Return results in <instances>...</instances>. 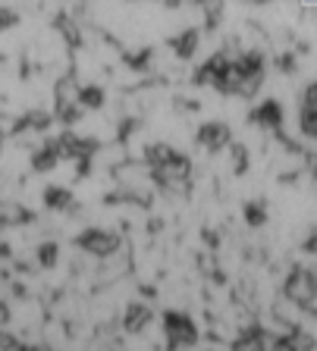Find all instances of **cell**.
Here are the masks:
<instances>
[{"instance_id": "1", "label": "cell", "mask_w": 317, "mask_h": 351, "mask_svg": "<svg viewBox=\"0 0 317 351\" xmlns=\"http://www.w3.org/2000/svg\"><path fill=\"white\" fill-rule=\"evenodd\" d=\"M283 295L295 301L302 311H317V276L308 267H295L286 276V292Z\"/></svg>"}, {"instance_id": "2", "label": "cell", "mask_w": 317, "mask_h": 351, "mask_svg": "<svg viewBox=\"0 0 317 351\" xmlns=\"http://www.w3.org/2000/svg\"><path fill=\"white\" fill-rule=\"evenodd\" d=\"M163 336H167V345H170V348H185V345H192L195 339H198V332H195L192 320L185 314L167 311V314H163Z\"/></svg>"}, {"instance_id": "3", "label": "cell", "mask_w": 317, "mask_h": 351, "mask_svg": "<svg viewBox=\"0 0 317 351\" xmlns=\"http://www.w3.org/2000/svg\"><path fill=\"white\" fill-rule=\"evenodd\" d=\"M79 248L91 257H113L119 251V235L107 229H89L79 235Z\"/></svg>"}, {"instance_id": "4", "label": "cell", "mask_w": 317, "mask_h": 351, "mask_svg": "<svg viewBox=\"0 0 317 351\" xmlns=\"http://www.w3.org/2000/svg\"><path fill=\"white\" fill-rule=\"evenodd\" d=\"M198 145L201 147H211V151L226 147L229 145V125L226 123H204L198 129Z\"/></svg>"}, {"instance_id": "5", "label": "cell", "mask_w": 317, "mask_h": 351, "mask_svg": "<svg viewBox=\"0 0 317 351\" xmlns=\"http://www.w3.org/2000/svg\"><path fill=\"white\" fill-rule=\"evenodd\" d=\"M148 323H151V307L148 304L132 301V304L126 307V314H123V329L126 332H141Z\"/></svg>"}, {"instance_id": "6", "label": "cell", "mask_w": 317, "mask_h": 351, "mask_svg": "<svg viewBox=\"0 0 317 351\" xmlns=\"http://www.w3.org/2000/svg\"><path fill=\"white\" fill-rule=\"evenodd\" d=\"M255 123L258 125H264V129H270V132H280V123H283V110H280V104L277 101H264L258 110H255Z\"/></svg>"}, {"instance_id": "7", "label": "cell", "mask_w": 317, "mask_h": 351, "mask_svg": "<svg viewBox=\"0 0 317 351\" xmlns=\"http://www.w3.org/2000/svg\"><path fill=\"white\" fill-rule=\"evenodd\" d=\"M298 314H302V307L295 304V301H289L286 295H283V298H277V301H273V320H277V323H283V326L295 329V323H298Z\"/></svg>"}, {"instance_id": "8", "label": "cell", "mask_w": 317, "mask_h": 351, "mask_svg": "<svg viewBox=\"0 0 317 351\" xmlns=\"http://www.w3.org/2000/svg\"><path fill=\"white\" fill-rule=\"evenodd\" d=\"M170 47H173V51H176V57L189 60L195 51H198V32H195V29H185L183 35H176V38H173V41H170Z\"/></svg>"}, {"instance_id": "9", "label": "cell", "mask_w": 317, "mask_h": 351, "mask_svg": "<svg viewBox=\"0 0 317 351\" xmlns=\"http://www.w3.org/2000/svg\"><path fill=\"white\" fill-rule=\"evenodd\" d=\"M261 336H264V329L261 326H248L242 329L233 342V351H261Z\"/></svg>"}, {"instance_id": "10", "label": "cell", "mask_w": 317, "mask_h": 351, "mask_svg": "<svg viewBox=\"0 0 317 351\" xmlns=\"http://www.w3.org/2000/svg\"><path fill=\"white\" fill-rule=\"evenodd\" d=\"M45 204L51 207V210H67V207L73 204V191L69 189H47L45 191Z\"/></svg>"}, {"instance_id": "11", "label": "cell", "mask_w": 317, "mask_h": 351, "mask_svg": "<svg viewBox=\"0 0 317 351\" xmlns=\"http://www.w3.org/2000/svg\"><path fill=\"white\" fill-rule=\"evenodd\" d=\"M82 110H97L104 104V91L97 85H82Z\"/></svg>"}, {"instance_id": "12", "label": "cell", "mask_w": 317, "mask_h": 351, "mask_svg": "<svg viewBox=\"0 0 317 351\" xmlns=\"http://www.w3.org/2000/svg\"><path fill=\"white\" fill-rule=\"evenodd\" d=\"M38 263H41V267H47V270H51V267H57V257H60V248L57 245H54V241H45V245H38Z\"/></svg>"}, {"instance_id": "13", "label": "cell", "mask_w": 317, "mask_h": 351, "mask_svg": "<svg viewBox=\"0 0 317 351\" xmlns=\"http://www.w3.org/2000/svg\"><path fill=\"white\" fill-rule=\"evenodd\" d=\"M242 210H245V219H248L251 226H261V223L267 219V207L261 204V201H248Z\"/></svg>"}, {"instance_id": "14", "label": "cell", "mask_w": 317, "mask_h": 351, "mask_svg": "<svg viewBox=\"0 0 317 351\" xmlns=\"http://www.w3.org/2000/svg\"><path fill=\"white\" fill-rule=\"evenodd\" d=\"M302 113H317V82L305 91V97H302Z\"/></svg>"}, {"instance_id": "15", "label": "cell", "mask_w": 317, "mask_h": 351, "mask_svg": "<svg viewBox=\"0 0 317 351\" xmlns=\"http://www.w3.org/2000/svg\"><path fill=\"white\" fill-rule=\"evenodd\" d=\"M302 132L317 141V113H302Z\"/></svg>"}, {"instance_id": "16", "label": "cell", "mask_w": 317, "mask_h": 351, "mask_svg": "<svg viewBox=\"0 0 317 351\" xmlns=\"http://www.w3.org/2000/svg\"><path fill=\"white\" fill-rule=\"evenodd\" d=\"M7 323H10V304H7L3 298H0V329L7 326Z\"/></svg>"}, {"instance_id": "17", "label": "cell", "mask_w": 317, "mask_h": 351, "mask_svg": "<svg viewBox=\"0 0 317 351\" xmlns=\"http://www.w3.org/2000/svg\"><path fill=\"white\" fill-rule=\"evenodd\" d=\"M305 251H308V254H317V229L305 239Z\"/></svg>"}]
</instances>
